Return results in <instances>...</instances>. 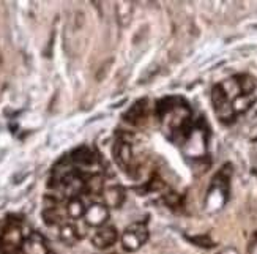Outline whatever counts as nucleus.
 <instances>
[{
	"label": "nucleus",
	"instance_id": "obj_7",
	"mask_svg": "<svg viewBox=\"0 0 257 254\" xmlns=\"http://www.w3.org/2000/svg\"><path fill=\"white\" fill-rule=\"evenodd\" d=\"M103 197L106 207L117 208L125 202V190L120 185H110L103 190Z\"/></svg>",
	"mask_w": 257,
	"mask_h": 254
},
{
	"label": "nucleus",
	"instance_id": "obj_9",
	"mask_svg": "<svg viewBox=\"0 0 257 254\" xmlns=\"http://www.w3.org/2000/svg\"><path fill=\"white\" fill-rule=\"evenodd\" d=\"M59 237L65 245H74L81 237H84V234L74 224H63L59 230Z\"/></svg>",
	"mask_w": 257,
	"mask_h": 254
},
{
	"label": "nucleus",
	"instance_id": "obj_20",
	"mask_svg": "<svg viewBox=\"0 0 257 254\" xmlns=\"http://www.w3.org/2000/svg\"><path fill=\"white\" fill-rule=\"evenodd\" d=\"M0 254H4V249H2V240H0Z\"/></svg>",
	"mask_w": 257,
	"mask_h": 254
},
{
	"label": "nucleus",
	"instance_id": "obj_3",
	"mask_svg": "<svg viewBox=\"0 0 257 254\" xmlns=\"http://www.w3.org/2000/svg\"><path fill=\"white\" fill-rule=\"evenodd\" d=\"M18 254H49V248L41 234L32 232V234L22 241V246L18 251Z\"/></svg>",
	"mask_w": 257,
	"mask_h": 254
},
{
	"label": "nucleus",
	"instance_id": "obj_11",
	"mask_svg": "<svg viewBox=\"0 0 257 254\" xmlns=\"http://www.w3.org/2000/svg\"><path fill=\"white\" fill-rule=\"evenodd\" d=\"M254 99H255V98H254L252 93H251V95H244V93L238 95V96L232 101V109H233V112H235V114H243V112H246V110L252 106Z\"/></svg>",
	"mask_w": 257,
	"mask_h": 254
},
{
	"label": "nucleus",
	"instance_id": "obj_13",
	"mask_svg": "<svg viewBox=\"0 0 257 254\" xmlns=\"http://www.w3.org/2000/svg\"><path fill=\"white\" fill-rule=\"evenodd\" d=\"M66 212H68L70 218L81 219V218H84V215L87 212V207L84 205V202L81 201L79 197H76V199H71L70 204L66 205Z\"/></svg>",
	"mask_w": 257,
	"mask_h": 254
},
{
	"label": "nucleus",
	"instance_id": "obj_15",
	"mask_svg": "<svg viewBox=\"0 0 257 254\" xmlns=\"http://www.w3.org/2000/svg\"><path fill=\"white\" fill-rule=\"evenodd\" d=\"M85 191H88V194H99L103 191V179L101 175L93 174L88 177V180H85Z\"/></svg>",
	"mask_w": 257,
	"mask_h": 254
},
{
	"label": "nucleus",
	"instance_id": "obj_14",
	"mask_svg": "<svg viewBox=\"0 0 257 254\" xmlns=\"http://www.w3.org/2000/svg\"><path fill=\"white\" fill-rule=\"evenodd\" d=\"M221 87H222V90L226 92L227 98L232 99V101L238 95H241V90H240V85H238V79H237V77H230V79L224 81V82L221 84Z\"/></svg>",
	"mask_w": 257,
	"mask_h": 254
},
{
	"label": "nucleus",
	"instance_id": "obj_12",
	"mask_svg": "<svg viewBox=\"0 0 257 254\" xmlns=\"http://www.w3.org/2000/svg\"><path fill=\"white\" fill-rule=\"evenodd\" d=\"M211 103H213L215 110H219L221 107H224L229 103H232L230 99L227 98L226 92L222 90L221 84H218V85H215L213 88H211Z\"/></svg>",
	"mask_w": 257,
	"mask_h": 254
},
{
	"label": "nucleus",
	"instance_id": "obj_1",
	"mask_svg": "<svg viewBox=\"0 0 257 254\" xmlns=\"http://www.w3.org/2000/svg\"><path fill=\"white\" fill-rule=\"evenodd\" d=\"M149 238V229L144 221L134 223L121 234V246L125 251H138Z\"/></svg>",
	"mask_w": 257,
	"mask_h": 254
},
{
	"label": "nucleus",
	"instance_id": "obj_6",
	"mask_svg": "<svg viewBox=\"0 0 257 254\" xmlns=\"http://www.w3.org/2000/svg\"><path fill=\"white\" fill-rule=\"evenodd\" d=\"M114 158L123 169H130L133 163V150H131V142L120 139L114 146Z\"/></svg>",
	"mask_w": 257,
	"mask_h": 254
},
{
	"label": "nucleus",
	"instance_id": "obj_17",
	"mask_svg": "<svg viewBox=\"0 0 257 254\" xmlns=\"http://www.w3.org/2000/svg\"><path fill=\"white\" fill-rule=\"evenodd\" d=\"M43 218H44V223H46L48 226H54V224L60 223V215L57 212V207L55 208H44Z\"/></svg>",
	"mask_w": 257,
	"mask_h": 254
},
{
	"label": "nucleus",
	"instance_id": "obj_19",
	"mask_svg": "<svg viewBox=\"0 0 257 254\" xmlns=\"http://www.w3.org/2000/svg\"><path fill=\"white\" fill-rule=\"evenodd\" d=\"M193 241H196V245H199V246H205V248H211V246H215V243L211 241L207 235H204V237H194V238H191Z\"/></svg>",
	"mask_w": 257,
	"mask_h": 254
},
{
	"label": "nucleus",
	"instance_id": "obj_5",
	"mask_svg": "<svg viewBox=\"0 0 257 254\" xmlns=\"http://www.w3.org/2000/svg\"><path fill=\"white\" fill-rule=\"evenodd\" d=\"M109 218V210L103 204H92L90 207H87V212L84 215V219L88 226L101 227Z\"/></svg>",
	"mask_w": 257,
	"mask_h": 254
},
{
	"label": "nucleus",
	"instance_id": "obj_18",
	"mask_svg": "<svg viewBox=\"0 0 257 254\" xmlns=\"http://www.w3.org/2000/svg\"><path fill=\"white\" fill-rule=\"evenodd\" d=\"M164 202L171 208H178L182 205V196L175 191H167L164 193Z\"/></svg>",
	"mask_w": 257,
	"mask_h": 254
},
{
	"label": "nucleus",
	"instance_id": "obj_4",
	"mask_svg": "<svg viewBox=\"0 0 257 254\" xmlns=\"http://www.w3.org/2000/svg\"><path fill=\"white\" fill-rule=\"evenodd\" d=\"M117 238H118V234L114 226H101L93 234L92 243L98 249H106L109 246H112L117 241Z\"/></svg>",
	"mask_w": 257,
	"mask_h": 254
},
{
	"label": "nucleus",
	"instance_id": "obj_2",
	"mask_svg": "<svg viewBox=\"0 0 257 254\" xmlns=\"http://www.w3.org/2000/svg\"><path fill=\"white\" fill-rule=\"evenodd\" d=\"M0 240H2L4 252H18L22 246L24 237H22V230L18 224H10L0 235Z\"/></svg>",
	"mask_w": 257,
	"mask_h": 254
},
{
	"label": "nucleus",
	"instance_id": "obj_16",
	"mask_svg": "<svg viewBox=\"0 0 257 254\" xmlns=\"http://www.w3.org/2000/svg\"><path fill=\"white\" fill-rule=\"evenodd\" d=\"M238 79V85H240V90L241 93L244 95H251L254 92V88H255V79L252 76H248V74H243V76H238L237 77Z\"/></svg>",
	"mask_w": 257,
	"mask_h": 254
},
{
	"label": "nucleus",
	"instance_id": "obj_10",
	"mask_svg": "<svg viewBox=\"0 0 257 254\" xmlns=\"http://www.w3.org/2000/svg\"><path fill=\"white\" fill-rule=\"evenodd\" d=\"M145 115H147V101H145V99H141V101H138L125 114V120L136 125L141 120L145 118Z\"/></svg>",
	"mask_w": 257,
	"mask_h": 254
},
{
	"label": "nucleus",
	"instance_id": "obj_8",
	"mask_svg": "<svg viewBox=\"0 0 257 254\" xmlns=\"http://www.w3.org/2000/svg\"><path fill=\"white\" fill-rule=\"evenodd\" d=\"M71 160L76 166H81V168H92V166L96 164V155L88 150L87 147H81L71 153Z\"/></svg>",
	"mask_w": 257,
	"mask_h": 254
}]
</instances>
